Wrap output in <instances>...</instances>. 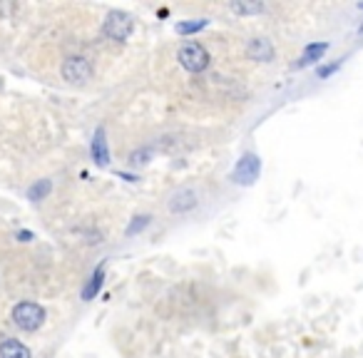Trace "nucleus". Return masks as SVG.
Listing matches in <instances>:
<instances>
[{"instance_id":"1","label":"nucleus","mask_w":363,"mask_h":358,"mask_svg":"<svg viewBox=\"0 0 363 358\" xmlns=\"http://www.w3.org/2000/svg\"><path fill=\"white\" fill-rule=\"evenodd\" d=\"M13 324L20 331H38L40 326L45 324V309L33 301H20L13 309Z\"/></svg>"},{"instance_id":"2","label":"nucleus","mask_w":363,"mask_h":358,"mask_svg":"<svg viewBox=\"0 0 363 358\" xmlns=\"http://www.w3.org/2000/svg\"><path fill=\"white\" fill-rule=\"evenodd\" d=\"M132 30H135V20H132L130 13H124V10H112V13H107V18H104L102 33L110 40L124 43V40L132 35Z\"/></svg>"},{"instance_id":"3","label":"nucleus","mask_w":363,"mask_h":358,"mask_svg":"<svg viewBox=\"0 0 363 358\" xmlns=\"http://www.w3.org/2000/svg\"><path fill=\"white\" fill-rule=\"evenodd\" d=\"M177 60H179V65L184 67V70L204 72L209 67V60L212 58H209V52L204 45H199V43H187V45H182Z\"/></svg>"},{"instance_id":"4","label":"nucleus","mask_w":363,"mask_h":358,"mask_svg":"<svg viewBox=\"0 0 363 358\" xmlns=\"http://www.w3.org/2000/svg\"><path fill=\"white\" fill-rule=\"evenodd\" d=\"M259 172H261L259 157L252 155V152H247V155L236 162V167H234L232 179L236 184H241V187H249V184H254L256 179H259Z\"/></svg>"},{"instance_id":"5","label":"nucleus","mask_w":363,"mask_h":358,"mask_svg":"<svg viewBox=\"0 0 363 358\" xmlns=\"http://www.w3.org/2000/svg\"><path fill=\"white\" fill-rule=\"evenodd\" d=\"M63 78L70 85H85L92 78V65L85 58H67L63 63Z\"/></svg>"},{"instance_id":"6","label":"nucleus","mask_w":363,"mask_h":358,"mask_svg":"<svg viewBox=\"0 0 363 358\" xmlns=\"http://www.w3.org/2000/svg\"><path fill=\"white\" fill-rule=\"evenodd\" d=\"M197 202H199V199H197L195 189L182 187L169 197V212H172V214H187V212H192V209L197 207Z\"/></svg>"},{"instance_id":"7","label":"nucleus","mask_w":363,"mask_h":358,"mask_svg":"<svg viewBox=\"0 0 363 358\" xmlns=\"http://www.w3.org/2000/svg\"><path fill=\"white\" fill-rule=\"evenodd\" d=\"M274 45L269 38H254L249 40L247 45V55L249 60H256V63H269V60H274Z\"/></svg>"},{"instance_id":"8","label":"nucleus","mask_w":363,"mask_h":358,"mask_svg":"<svg viewBox=\"0 0 363 358\" xmlns=\"http://www.w3.org/2000/svg\"><path fill=\"white\" fill-rule=\"evenodd\" d=\"M90 152H92V159H95V164H100V167H107V164H110V152H107V139H104L102 127L95 132V137H92Z\"/></svg>"},{"instance_id":"9","label":"nucleus","mask_w":363,"mask_h":358,"mask_svg":"<svg viewBox=\"0 0 363 358\" xmlns=\"http://www.w3.org/2000/svg\"><path fill=\"white\" fill-rule=\"evenodd\" d=\"M0 358H33L30 348L20 344L18 339H3L0 341Z\"/></svg>"},{"instance_id":"10","label":"nucleus","mask_w":363,"mask_h":358,"mask_svg":"<svg viewBox=\"0 0 363 358\" xmlns=\"http://www.w3.org/2000/svg\"><path fill=\"white\" fill-rule=\"evenodd\" d=\"M326 50H329V43H311V45H306L304 55H301V60L296 63V67L311 65V63L321 60V55H324Z\"/></svg>"},{"instance_id":"11","label":"nucleus","mask_w":363,"mask_h":358,"mask_svg":"<svg viewBox=\"0 0 363 358\" xmlns=\"http://www.w3.org/2000/svg\"><path fill=\"white\" fill-rule=\"evenodd\" d=\"M102 284H104V267H100L98 271L92 273L90 276V281L85 284V289H82V299L85 301H90V299H95L98 296V291L102 289Z\"/></svg>"},{"instance_id":"12","label":"nucleus","mask_w":363,"mask_h":358,"mask_svg":"<svg viewBox=\"0 0 363 358\" xmlns=\"http://www.w3.org/2000/svg\"><path fill=\"white\" fill-rule=\"evenodd\" d=\"M229 10L236 15H256V13H264V3H247V0H236V3H229Z\"/></svg>"},{"instance_id":"13","label":"nucleus","mask_w":363,"mask_h":358,"mask_svg":"<svg viewBox=\"0 0 363 358\" xmlns=\"http://www.w3.org/2000/svg\"><path fill=\"white\" fill-rule=\"evenodd\" d=\"M50 192H52V182H50V179H40L38 184H33V187L28 189V199L40 202V199H45Z\"/></svg>"},{"instance_id":"14","label":"nucleus","mask_w":363,"mask_h":358,"mask_svg":"<svg viewBox=\"0 0 363 358\" xmlns=\"http://www.w3.org/2000/svg\"><path fill=\"white\" fill-rule=\"evenodd\" d=\"M207 27V20H189V23H177V33L179 35H192V33H199Z\"/></svg>"},{"instance_id":"15","label":"nucleus","mask_w":363,"mask_h":358,"mask_svg":"<svg viewBox=\"0 0 363 358\" xmlns=\"http://www.w3.org/2000/svg\"><path fill=\"white\" fill-rule=\"evenodd\" d=\"M147 224H149V216H147V214L135 216V219L130 222V227H127V232H124V234H127V236H135L137 232H142V229L147 227Z\"/></svg>"},{"instance_id":"16","label":"nucleus","mask_w":363,"mask_h":358,"mask_svg":"<svg viewBox=\"0 0 363 358\" xmlns=\"http://www.w3.org/2000/svg\"><path fill=\"white\" fill-rule=\"evenodd\" d=\"M149 157H152V152H149V150L132 152V155H130V164H132V167H142V164L149 162Z\"/></svg>"},{"instance_id":"17","label":"nucleus","mask_w":363,"mask_h":358,"mask_svg":"<svg viewBox=\"0 0 363 358\" xmlns=\"http://www.w3.org/2000/svg\"><path fill=\"white\" fill-rule=\"evenodd\" d=\"M338 65H341V63H333V65L318 67V78H329L331 72H333V70H338Z\"/></svg>"},{"instance_id":"18","label":"nucleus","mask_w":363,"mask_h":358,"mask_svg":"<svg viewBox=\"0 0 363 358\" xmlns=\"http://www.w3.org/2000/svg\"><path fill=\"white\" fill-rule=\"evenodd\" d=\"M15 239H18V241H30V239H33V234H30V232H18V234H15Z\"/></svg>"}]
</instances>
